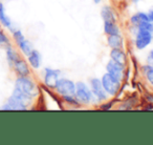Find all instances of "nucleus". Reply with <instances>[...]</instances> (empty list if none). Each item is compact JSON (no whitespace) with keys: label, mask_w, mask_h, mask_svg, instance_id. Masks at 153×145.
<instances>
[{"label":"nucleus","mask_w":153,"mask_h":145,"mask_svg":"<svg viewBox=\"0 0 153 145\" xmlns=\"http://www.w3.org/2000/svg\"><path fill=\"white\" fill-rule=\"evenodd\" d=\"M15 88L20 90L22 94L28 97L30 100H33L38 95V87L35 84V82L30 78H28V76H26V77L19 76L15 82Z\"/></svg>","instance_id":"nucleus-1"},{"label":"nucleus","mask_w":153,"mask_h":145,"mask_svg":"<svg viewBox=\"0 0 153 145\" xmlns=\"http://www.w3.org/2000/svg\"><path fill=\"white\" fill-rule=\"evenodd\" d=\"M74 97L82 104H89L94 99V96L92 94L90 87L83 81H79L76 83V94H74Z\"/></svg>","instance_id":"nucleus-2"},{"label":"nucleus","mask_w":153,"mask_h":145,"mask_svg":"<svg viewBox=\"0 0 153 145\" xmlns=\"http://www.w3.org/2000/svg\"><path fill=\"white\" fill-rule=\"evenodd\" d=\"M55 90L61 97L74 96L76 94V82L66 78H60L55 85Z\"/></svg>","instance_id":"nucleus-3"},{"label":"nucleus","mask_w":153,"mask_h":145,"mask_svg":"<svg viewBox=\"0 0 153 145\" xmlns=\"http://www.w3.org/2000/svg\"><path fill=\"white\" fill-rule=\"evenodd\" d=\"M101 82H102V85L106 94L110 95V96H115L120 90V87H121V82L117 81L113 77H111L107 72L104 74L103 77L101 78Z\"/></svg>","instance_id":"nucleus-4"},{"label":"nucleus","mask_w":153,"mask_h":145,"mask_svg":"<svg viewBox=\"0 0 153 145\" xmlns=\"http://www.w3.org/2000/svg\"><path fill=\"white\" fill-rule=\"evenodd\" d=\"M106 72L114 79H117V81L122 82L125 78V65L110 60L106 64Z\"/></svg>","instance_id":"nucleus-5"},{"label":"nucleus","mask_w":153,"mask_h":145,"mask_svg":"<svg viewBox=\"0 0 153 145\" xmlns=\"http://www.w3.org/2000/svg\"><path fill=\"white\" fill-rule=\"evenodd\" d=\"M153 39L152 33L145 30H137L135 36V47L137 49H144L151 43Z\"/></svg>","instance_id":"nucleus-6"},{"label":"nucleus","mask_w":153,"mask_h":145,"mask_svg":"<svg viewBox=\"0 0 153 145\" xmlns=\"http://www.w3.org/2000/svg\"><path fill=\"white\" fill-rule=\"evenodd\" d=\"M89 84H90V90H91L94 98L98 99L100 102L106 100L107 94L105 92L104 87H103L101 79H99V78H91L89 81Z\"/></svg>","instance_id":"nucleus-7"},{"label":"nucleus","mask_w":153,"mask_h":145,"mask_svg":"<svg viewBox=\"0 0 153 145\" xmlns=\"http://www.w3.org/2000/svg\"><path fill=\"white\" fill-rule=\"evenodd\" d=\"M61 70H53V68L46 67L44 70V84L49 88H53L60 79L61 76Z\"/></svg>","instance_id":"nucleus-8"},{"label":"nucleus","mask_w":153,"mask_h":145,"mask_svg":"<svg viewBox=\"0 0 153 145\" xmlns=\"http://www.w3.org/2000/svg\"><path fill=\"white\" fill-rule=\"evenodd\" d=\"M1 109L2 111H26L27 104L16 99L15 97L11 96L7 99V102L1 107Z\"/></svg>","instance_id":"nucleus-9"},{"label":"nucleus","mask_w":153,"mask_h":145,"mask_svg":"<svg viewBox=\"0 0 153 145\" xmlns=\"http://www.w3.org/2000/svg\"><path fill=\"white\" fill-rule=\"evenodd\" d=\"M12 67H13L14 70L17 72L18 76L26 77V76H30V66H28L27 62H26L24 59H22L21 57H19L15 62H14Z\"/></svg>","instance_id":"nucleus-10"},{"label":"nucleus","mask_w":153,"mask_h":145,"mask_svg":"<svg viewBox=\"0 0 153 145\" xmlns=\"http://www.w3.org/2000/svg\"><path fill=\"white\" fill-rule=\"evenodd\" d=\"M107 44L110 49H123L124 47V39L121 33L114 35H108L107 37Z\"/></svg>","instance_id":"nucleus-11"},{"label":"nucleus","mask_w":153,"mask_h":145,"mask_svg":"<svg viewBox=\"0 0 153 145\" xmlns=\"http://www.w3.org/2000/svg\"><path fill=\"white\" fill-rule=\"evenodd\" d=\"M27 57V61L28 64L32 66L34 70H38L41 66V62H42V58H41V55L37 49H33L30 53V55L26 56Z\"/></svg>","instance_id":"nucleus-12"},{"label":"nucleus","mask_w":153,"mask_h":145,"mask_svg":"<svg viewBox=\"0 0 153 145\" xmlns=\"http://www.w3.org/2000/svg\"><path fill=\"white\" fill-rule=\"evenodd\" d=\"M110 58L113 61L119 62V63L124 64V65L127 63V55H126L125 51L123 49H111Z\"/></svg>","instance_id":"nucleus-13"},{"label":"nucleus","mask_w":153,"mask_h":145,"mask_svg":"<svg viewBox=\"0 0 153 145\" xmlns=\"http://www.w3.org/2000/svg\"><path fill=\"white\" fill-rule=\"evenodd\" d=\"M101 17L104 22H117V16L114 11L109 5H105L101 10Z\"/></svg>","instance_id":"nucleus-14"},{"label":"nucleus","mask_w":153,"mask_h":145,"mask_svg":"<svg viewBox=\"0 0 153 145\" xmlns=\"http://www.w3.org/2000/svg\"><path fill=\"white\" fill-rule=\"evenodd\" d=\"M145 21H149V18H148L147 13H144V12H138V13L134 14V15L131 16V18H130L131 24L136 26V28H137L142 22H145Z\"/></svg>","instance_id":"nucleus-15"},{"label":"nucleus","mask_w":153,"mask_h":145,"mask_svg":"<svg viewBox=\"0 0 153 145\" xmlns=\"http://www.w3.org/2000/svg\"><path fill=\"white\" fill-rule=\"evenodd\" d=\"M0 23L2 24L4 28H12V21L9 18V16H7V14H5L4 5L1 1H0Z\"/></svg>","instance_id":"nucleus-16"},{"label":"nucleus","mask_w":153,"mask_h":145,"mask_svg":"<svg viewBox=\"0 0 153 145\" xmlns=\"http://www.w3.org/2000/svg\"><path fill=\"white\" fill-rule=\"evenodd\" d=\"M18 47H19V49L21 51V53L23 54V55L25 56H28L30 55V53L33 51V45L32 43L30 42V41L27 40V39H22L21 41H19V42L17 43Z\"/></svg>","instance_id":"nucleus-17"},{"label":"nucleus","mask_w":153,"mask_h":145,"mask_svg":"<svg viewBox=\"0 0 153 145\" xmlns=\"http://www.w3.org/2000/svg\"><path fill=\"white\" fill-rule=\"evenodd\" d=\"M104 32L108 36V35L120 34L121 31L117 22H104Z\"/></svg>","instance_id":"nucleus-18"},{"label":"nucleus","mask_w":153,"mask_h":145,"mask_svg":"<svg viewBox=\"0 0 153 145\" xmlns=\"http://www.w3.org/2000/svg\"><path fill=\"white\" fill-rule=\"evenodd\" d=\"M5 52H7V61H9L10 65L12 66L14 62L20 57V55L15 51V49H14L13 46H11V44L7 45Z\"/></svg>","instance_id":"nucleus-19"},{"label":"nucleus","mask_w":153,"mask_h":145,"mask_svg":"<svg viewBox=\"0 0 153 145\" xmlns=\"http://www.w3.org/2000/svg\"><path fill=\"white\" fill-rule=\"evenodd\" d=\"M62 99H63L66 103H68V104H70V105H74V106H76V107L80 106V102L74 96H64V97H62Z\"/></svg>","instance_id":"nucleus-20"},{"label":"nucleus","mask_w":153,"mask_h":145,"mask_svg":"<svg viewBox=\"0 0 153 145\" xmlns=\"http://www.w3.org/2000/svg\"><path fill=\"white\" fill-rule=\"evenodd\" d=\"M136 28H137V30H145V31H148V32L153 33V22H150V21L142 22Z\"/></svg>","instance_id":"nucleus-21"},{"label":"nucleus","mask_w":153,"mask_h":145,"mask_svg":"<svg viewBox=\"0 0 153 145\" xmlns=\"http://www.w3.org/2000/svg\"><path fill=\"white\" fill-rule=\"evenodd\" d=\"M10 44V39L9 37L5 35V33L0 28V45H9Z\"/></svg>","instance_id":"nucleus-22"},{"label":"nucleus","mask_w":153,"mask_h":145,"mask_svg":"<svg viewBox=\"0 0 153 145\" xmlns=\"http://www.w3.org/2000/svg\"><path fill=\"white\" fill-rule=\"evenodd\" d=\"M13 38H14V40H15V42L18 43L19 41H21L22 39L25 38V37H24L23 33H22L20 30H16L13 32Z\"/></svg>","instance_id":"nucleus-23"},{"label":"nucleus","mask_w":153,"mask_h":145,"mask_svg":"<svg viewBox=\"0 0 153 145\" xmlns=\"http://www.w3.org/2000/svg\"><path fill=\"white\" fill-rule=\"evenodd\" d=\"M146 79H147V81L149 82V83L151 84V85L153 86V67H151L149 70H147L146 72Z\"/></svg>","instance_id":"nucleus-24"},{"label":"nucleus","mask_w":153,"mask_h":145,"mask_svg":"<svg viewBox=\"0 0 153 145\" xmlns=\"http://www.w3.org/2000/svg\"><path fill=\"white\" fill-rule=\"evenodd\" d=\"M112 105H113V102L112 101H109V102H106L104 104H102L100 106L101 109H104V111H109V109L112 108Z\"/></svg>","instance_id":"nucleus-25"},{"label":"nucleus","mask_w":153,"mask_h":145,"mask_svg":"<svg viewBox=\"0 0 153 145\" xmlns=\"http://www.w3.org/2000/svg\"><path fill=\"white\" fill-rule=\"evenodd\" d=\"M147 64L153 66V49L150 51L147 55Z\"/></svg>","instance_id":"nucleus-26"},{"label":"nucleus","mask_w":153,"mask_h":145,"mask_svg":"<svg viewBox=\"0 0 153 145\" xmlns=\"http://www.w3.org/2000/svg\"><path fill=\"white\" fill-rule=\"evenodd\" d=\"M148 15V18H149V21L150 22H153V10H150V11L147 13Z\"/></svg>","instance_id":"nucleus-27"},{"label":"nucleus","mask_w":153,"mask_h":145,"mask_svg":"<svg viewBox=\"0 0 153 145\" xmlns=\"http://www.w3.org/2000/svg\"><path fill=\"white\" fill-rule=\"evenodd\" d=\"M92 1H94V3H100L101 1H102V0H92Z\"/></svg>","instance_id":"nucleus-28"}]
</instances>
